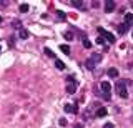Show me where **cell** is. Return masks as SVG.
I'll return each mask as SVG.
<instances>
[{
	"label": "cell",
	"instance_id": "8",
	"mask_svg": "<svg viewBox=\"0 0 133 128\" xmlns=\"http://www.w3.org/2000/svg\"><path fill=\"white\" fill-rule=\"evenodd\" d=\"M128 28H130V25H128V23H122V25H118V33H120V35L127 33Z\"/></svg>",
	"mask_w": 133,
	"mask_h": 128
},
{
	"label": "cell",
	"instance_id": "19",
	"mask_svg": "<svg viewBox=\"0 0 133 128\" xmlns=\"http://www.w3.org/2000/svg\"><path fill=\"white\" fill-rule=\"evenodd\" d=\"M57 17L60 18V20H65V18H66V15H65V12H62V10H57Z\"/></svg>",
	"mask_w": 133,
	"mask_h": 128
},
{
	"label": "cell",
	"instance_id": "30",
	"mask_svg": "<svg viewBox=\"0 0 133 128\" xmlns=\"http://www.w3.org/2000/svg\"><path fill=\"white\" fill-rule=\"evenodd\" d=\"M0 52H2V47H0Z\"/></svg>",
	"mask_w": 133,
	"mask_h": 128
},
{
	"label": "cell",
	"instance_id": "18",
	"mask_svg": "<svg viewBox=\"0 0 133 128\" xmlns=\"http://www.w3.org/2000/svg\"><path fill=\"white\" fill-rule=\"evenodd\" d=\"M60 50L65 53V55H70V47L68 45H60Z\"/></svg>",
	"mask_w": 133,
	"mask_h": 128
},
{
	"label": "cell",
	"instance_id": "12",
	"mask_svg": "<svg viewBox=\"0 0 133 128\" xmlns=\"http://www.w3.org/2000/svg\"><path fill=\"white\" fill-rule=\"evenodd\" d=\"M18 33H20V38H23V40H27L28 37H30V33H28V32L25 30V28H22V30H20Z\"/></svg>",
	"mask_w": 133,
	"mask_h": 128
},
{
	"label": "cell",
	"instance_id": "28",
	"mask_svg": "<svg viewBox=\"0 0 133 128\" xmlns=\"http://www.w3.org/2000/svg\"><path fill=\"white\" fill-rule=\"evenodd\" d=\"M73 128H83V125H82V123H77V125H75Z\"/></svg>",
	"mask_w": 133,
	"mask_h": 128
},
{
	"label": "cell",
	"instance_id": "9",
	"mask_svg": "<svg viewBox=\"0 0 133 128\" xmlns=\"http://www.w3.org/2000/svg\"><path fill=\"white\" fill-rule=\"evenodd\" d=\"M91 62H93V63H100V62H102V55H100V53H93V55H91Z\"/></svg>",
	"mask_w": 133,
	"mask_h": 128
},
{
	"label": "cell",
	"instance_id": "4",
	"mask_svg": "<svg viewBox=\"0 0 133 128\" xmlns=\"http://www.w3.org/2000/svg\"><path fill=\"white\" fill-rule=\"evenodd\" d=\"M63 110L66 111V113H78V106L77 105H72V103H65Z\"/></svg>",
	"mask_w": 133,
	"mask_h": 128
},
{
	"label": "cell",
	"instance_id": "22",
	"mask_svg": "<svg viewBox=\"0 0 133 128\" xmlns=\"http://www.w3.org/2000/svg\"><path fill=\"white\" fill-rule=\"evenodd\" d=\"M83 47H85V48H91V42L87 40V38H83Z\"/></svg>",
	"mask_w": 133,
	"mask_h": 128
},
{
	"label": "cell",
	"instance_id": "15",
	"mask_svg": "<svg viewBox=\"0 0 133 128\" xmlns=\"http://www.w3.org/2000/svg\"><path fill=\"white\" fill-rule=\"evenodd\" d=\"M72 5L75 7V9H82V7H83V2H82V0H73Z\"/></svg>",
	"mask_w": 133,
	"mask_h": 128
},
{
	"label": "cell",
	"instance_id": "27",
	"mask_svg": "<svg viewBox=\"0 0 133 128\" xmlns=\"http://www.w3.org/2000/svg\"><path fill=\"white\" fill-rule=\"evenodd\" d=\"M8 45H10V47H14V45H15V38H10V40H8Z\"/></svg>",
	"mask_w": 133,
	"mask_h": 128
},
{
	"label": "cell",
	"instance_id": "2",
	"mask_svg": "<svg viewBox=\"0 0 133 128\" xmlns=\"http://www.w3.org/2000/svg\"><path fill=\"white\" fill-rule=\"evenodd\" d=\"M98 33L102 35V37H105V38H107V40H108L110 43H115V42H116V37H115L113 33H110V32H107L105 28H102V27L98 28Z\"/></svg>",
	"mask_w": 133,
	"mask_h": 128
},
{
	"label": "cell",
	"instance_id": "17",
	"mask_svg": "<svg viewBox=\"0 0 133 128\" xmlns=\"http://www.w3.org/2000/svg\"><path fill=\"white\" fill-rule=\"evenodd\" d=\"M20 12H22V14H27L28 10H30V7L27 5V3H22V5H20V9H18Z\"/></svg>",
	"mask_w": 133,
	"mask_h": 128
},
{
	"label": "cell",
	"instance_id": "11",
	"mask_svg": "<svg viewBox=\"0 0 133 128\" xmlns=\"http://www.w3.org/2000/svg\"><path fill=\"white\" fill-rule=\"evenodd\" d=\"M108 77L116 78V77H118V70H116V68H110V70H108Z\"/></svg>",
	"mask_w": 133,
	"mask_h": 128
},
{
	"label": "cell",
	"instance_id": "26",
	"mask_svg": "<svg viewBox=\"0 0 133 128\" xmlns=\"http://www.w3.org/2000/svg\"><path fill=\"white\" fill-rule=\"evenodd\" d=\"M103 128H115V125H113V123H105Z\"/></svg>",
	"mask_w": 133,
	"mask_h": 128
},
{
	"label": "cell",
	"instance_id": "3",
	"mask_svg": "<svg viewBox=\"0 0 133 128\" xmlns=\"http://www.w3.org/2000/svg\"><path fill=\"white\" fill-rule=\"evenodd\" d=\"M115 9H116L115 0H107V2H105V12H107V14H111Z\"/></svg>",
	"mask_w": 133,
	"mask_h": 128
},
{
	"label": "cell",
	"instance_id": "13",
	"mask_svg": "<svg viewBox=\"0 0 133 128\" xmlns=\"http://www.w3.org/2000/svg\"><path fill=\"white\" fill-rule=\"evenodd\" d=\"M131 22H133V14H125V23L131 25Z\"/></svg>",
	"mask_w": 133,
	"mask_h": 128
},
{
	"label": "cell",
	"instance_id": "25",
	"mask_svg": "<svg viewBox=\"0 0 133 128\" xmlns=\"http://www.w3.org/2000/svg\"><path fill=\"white\" fill-rule=\"evenodd\" d=\"M97 43H98V45H103V43H105V40H103L102 37H98V38H97Z\"/></svg>",
	"mask_w": 133,
	"mask_h": 128
},
{
	"label": "cell",
	"instance_id": "24",
	"mask_svg": "<svg viewBox=\"0 0 133 128\" xmlns=\"http://www.w3.org/2000/svg\"><path fill=\"white\" fill-rule=\"evenodd\" d=\"M66 82H68V83H75V78L70 75V77H66Z\"/></svg>",
	"mask_w": 133,
	"mask_h": 128
},
{
	"label": "cell",
	"instance_id": "6",
	"mask_svg": "<svg viewBox=\"0 0 133 128\" xmlns=\"http://www.w3.org/2000/svg\"><path fill=\"white\" fill-rule=\"evenodd\" d=\"M107 113H108V111H107L105 106H100V108L95 111V117H97V118H103V117H107Z\"/></svg>",
	"mask_w": 133,
	"mask_h": 128
},
{
	"label": "cell",
	"instance_id": "31",
	"mask_svg": "<svg viewBox=\"0 0 133 128\" xmlns=\"http://www.w3.org/2000/svg\"><path fill=\"white\" fill-rule=\"evenodd\" d=\"M131 7H133V2H131Z\"/></svg>",
	"mask_w": 133,
	"mask_h": 128
},
{
	"label": "cell",
	"instance_id": "10",
	"mask_svg": "<svg viewBox=\"0 0 133 128\" xmlns=\"http://www.w3.org/2000/svg\"><path fill=\"white\" fill-rule=\"evenodd\" d=\"M63 38L66 40V42H72V40L75 38V37H73V33H72V32H65V33H63Z\"/></svg>",
	"mask_w": 133,
	"mask_h": 128
},
{
	"label": "cell",
	"instance_id": "32",
	"mask_svg": "<svg viewBox=\"0 0 133 128\" xmlns=\"http://www.w3.org/2000/svg\"><path fill=\"white\" fill-rule=\"evenodd\" d=\"M131 37H133V32H131Z\"/></svg>",
	"mask_w": 133,
	"mask_h": 128
},
{
	"label": "cell",
	"instance_id": "21",
	"mask_svg": "<svg viewBox=\"0 0 133 128\" xmlns=\"http://www.w3.org/2000/svg\"><path fill=\"white\" fill-rule=\"evenodd\" d=\"M45 55L50 57V58H55V55H53V52L50 50V48H45Z\"/></svg>",
	"mask_w": 133,
	"mask_h": 128
},
{
	"label": "cell",
	"instance_id": "20",
	"mask_svg": "<svg viewBox=\"0 0 133 128\" xmlns=\"http://www.w3.org/2000/svg\"><path fill=\"white\" fill-rule=\"evenodd\" d=\"M87 68H88V70H93V68H95V63L91 62V58L87 60Z\"/></svg>",
	"mask_w": 133,
	"mask_h": 128
},
{
	"label": "cell",
	"instance_id": "29",
	"mask_svg": "<svg viewBox=\"0 0 133 128\" xmlns=\"http://www.w3.org/2000/svg\"><path fill=\"white\" fill-rule=\"evenodd\" d=\"M0 23H2V17H0Z\"/></svg>",
	"mask_w": 133,
	"mask_h": 128
},
{
	"label": "cell",
	"instance_id": "14",
	"mask_svg": "<svg viewBox=\"0 0 133 128\" xmlns=\"http://www.w3.org/2000/svg\"><path fill=\"white\" fill-rule=\"evenodd\" d=\"M55 67L58 68V70H65V63L62 60H55Z\"/></svg>",
	"mask_w": 133,
	"mask_h": 128
},
{
	"label": "cell",
	"instance_id": "1",
	"mask_svg": "<svg viewBox=\"0 0 133 128\" xmlns=\"http://www.w3.org/2000/svg\"><path fill=\"white\" fill-rule=\"evenodd\" d=\"M125 82H118V83L115 85V90H116V93H118V97H122V98H127L128 97V92H127V88H125Z\"/></svg>",
	"mask_w": 133,
	"mask_h": 128
},
{
	"label": "cell",
	"instance_id": "5",
	"mask_svg": "<svg viewBox=\"0 0 133 128\" xmlns=\"http://www.w3.org/2000/svg\"><path fill=\"white\" fill-rule=\"evenodd\" d=\"M100 88L103 90V95H108L110 90H111V85L108 83V82H102V83H100Z\"/></svg>",
	"mask_w": 133,
	"mask_h": 128
},
{
	"label": "cell",
	"instance_id": "23",
	"mask_svg": "<svg viewBox=\"0 0 133 128\" xmlns=\"http://www.w3.org/2000/svg\"><path fill=\"white\" fill-rule=\"evenodd\" d=\"M58 123H60V126H65L66 125V120L65 118H60V120H58Z\"/></svg>",
	"mask_w": 133,
	"mask_h": 128
},
{
	"label": "cell",
	"instance_id": "16",
	"mask_svg": "<svg viewBox=\"0 0 133 128\" xmlns=\"http://www.w3.org/2000/svg\"><path fill=\"white\" fill-rule=\"evenodd\" d=\"M12 25H14V28H17V30H22V22H20V20H14V23H12Z\"/></svg>",
	"mask_w": 133,
	"mask_h": 128
},
{
	"label": "cell",
	"instance_id": "7",
	"mask_svg": "<svg viewBox=\"0 0 133 128\" xmlns=\"http://www.w3.org/2000/svg\"><path fill=\"white\" fill-rule=\"evenodd\" d=\"M75 92H77V83H68L66 85V93L68 95H73Z\"/></svg>",
	"mask_w": 133,
	"mask_h": 128
}]
</instances>
